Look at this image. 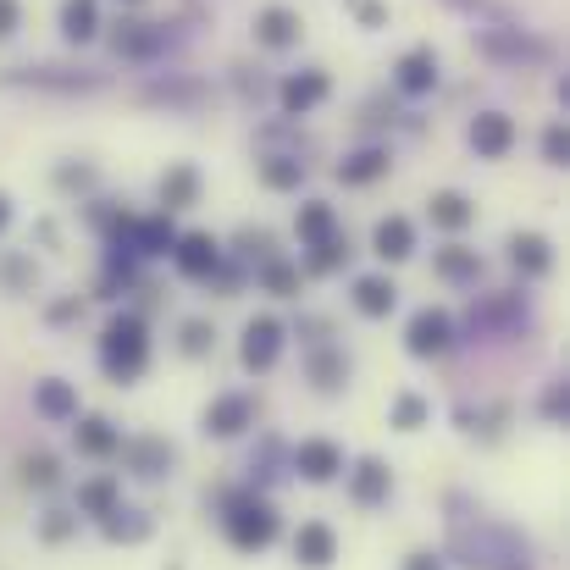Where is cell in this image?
<instances>
[{"mask_svg": "<svg viewBox=\"0 0 570 570\" xmlns=\"http://www.w3.org/2000/svg\"><path fill=\"white\" fill-rule=\"evenodd\" d=\"M410 250H416V227L404 222V216L377 222V255H382V261H404Z\"/></svg>", "mask_w": 570, "mask_h": 570, "instance_id": "12", "label": "cell"}, {"mask_svg": "<svg viewBox=\"0 0 570 570\" xmlns=\"http://www.w3.org/2000/svg\"><path fill=\"white\" fill-rule=\"evenodd\" d=\"M227 537L238 548H266L277 537V510L266 499H233L227 510Z\"/></svg>", "mask_w": 570, "mask_h": 570, "instance_id": "2", "label": "cell"}, {"mask_svg": "<svg viewBox=\"0 0 570 570\" xmlns=\"http://www.w3.org/2000/svg\"><path fill=\"white\" fill-rule=\"evenodd\" d=\"M471 200H465V194H432V222H438V227H449V233H454V227H465V222H471Z\"/></svg>", "mask_w": 570, "mask_h": 570, "instance_id": "22", "label": "cell"}, {"mask_svg": "<svg viewBox=\"0 0 570 570\" xmlns=\"http://www.w3.org/2000/svg\"><path fill=\"white\" fill-rule=\"evenodd\" d=\"M432 78H438V61H432V50H410V56L399 61V84L410 89V95L432 89Z\"/></svg>", "mask_w": 570, "mask_h": 570, "instance_id": "17", "label": "cell"}, {"mask_svg": "<svg viewBox=\"0 0 570 570\" xmlns=\"http://www.w3.org/2000/svg\"><path fill=\"white\" fill-rule=\"evenodd\" d=\"M12 28H17V6H12V0H0V39L12 34Z\"/></svg>", "mask_w": 570, "mask_h": 570, "instance_id": "40", "label": "cell"}, {"mask_svg": "<svg viewBox=\"0 0 570 570\" xmlns=\"http://www.w3.org/2000/svg\"><path fill=\"white\" fill-rule=\"evenodd\" d=\"M178 266H183V277H211L216 272V238L211 233L178 238Z\"/></svg>", "mask_w": 570, "mask_h": 570, "instance_id": "11", "label": "cell"}, {"mask_svg": "<svg viewBox=\"0 0 570 570\" xmlns=\"http://www.w3.org/2000/svg\"><path fill=\"white\" fill-rule=\"evenodd\" d=\"M128 6H139V0H128Z\"/></svg>", "mask_w": 570, "mask_h": 570, "instance_id": "42", "label": "cell"}, {"mask_svg": "<svg viewBox=\"0 0 570 570\" xmlns=\"http://www.w3.org/2000/svg\"><path fill=\"white\" fill-rule=\"evenodd\" d=\"M438 272L460 283V277H476V272H482V261H476V250H443V255H438Z\"/></svg>", "mask_w": 570, "mask_h": 570, "instance_id": "30", "label": "cell"}, {"mask_svg": "<svg viewBox=\"0 0 570 570\" xmlns=\"http://www.w3.org/2000/svg\"><path fill=\"white\" fill-rule=\"evenodd\" d=\"M404 570H443V559L438 554H410V559H404Z\"/></svg>", "mask_w": 570, "mask_h": 570, "instance_id": "38", "label": "cell"}, {"mask_svg": "<svg viewBox=\"0 0 570 570\" xmlns=\"http://www.w3.org/2000/svg\"><path fill=\"white\" fill-rule=\"evenodd\" d=\"M321 95H327V78H321V72H305V78H288L283 84V106L288 111H310Z\"/></svg>", "mask_w": 570, "mask_h": 570, "instance_id": "19", "label": "cell"}, {"mask_svg": "<svg viewBox=\"0 0 570 570\" xmlns=\"http://www.w3.org/2000/svg\"><path fill=\"white\" fill-rule=\"evenodd\" d=\"M543 155L554 161V167H565V155H570V139H565V128H548L543 133Z\"/></svg>", "mask_w": 570, "mask_h": 570, "instance_id": "36", "label": "cell"}, {"mask_svg": "<svg viewBox=\"0 0 570 570\" xmlns=\"http://www.w3.org/2000/svg\"><path fill=\"white\" fill-rule=\"evenodd\" d=\"M250 421H255V399H250V393H222V399L205 410V432H211V438H238Z\"/></svg>", "mask_w": 570, "mask_h": 570, "instance_id": "4", "label": "cell"}, {"mask_svg": "<svg viewBox=\"0 0 570 570\" xmlns=\"http://www.w3.org/2000/svg\"><path fill=\"white\" fill-rule=\"evenodd\" d=\"M427 416H432V410H427V399H416V393H404V399L393 404V427H399V432L427 427Z\"/></svg>", "mask_w": 570, "mask_h": 570, "instance_id": "28", "label": "cell"}, {"mask_svg": "<svg viewBox=\"0 0 570 570\" xmlns=\"http://www.w3.org/2000/svg\"><path fill=\"white\" fill-rule=\"evenodd\" d=\"M78 504H84L89 515H111V510H117V482H111V476H100V482H84Z\"/></svg>", "mask_w": 570, "mask_h": 570, "instance_id": "26", "label": "cell"}, {"mask_svg": "<svg viewBox=\"0 0 570 570\" xmlns=\"http://www.w3.org/2000/svg\"><path fill=\"white\" fill-rule=\"evenodd\" d=\"M310 250H316V255H310V272H333V266L349 255L344 244H338V238H321V244H310Z\"/></svg>", "mask_w": 570, "mask_h": 570, "instance_id": "33", "label": "cell"}, {"mask_svg": "<svg viewBox=\"0 0 570 570\" xmlns=\"http://www.w3.org/2000/svg\"><path fill=\"white\" fill-rule=\"evenodd\" d=\"M277 349H283V327H277L272 316H255L250 327H244V366H250V371H272Z\"/></svg>", "mask_w": 570, "mask_h": 570, "instance_id": "5", "label": "cell"}, {"mask_svg": "<svg viewBox=\"0 0 570 570\" xmlns=\"http://www.w3.org/2000/svg\"><path fill=\"white\" fill-rule=\"evenodd\" d=\"M294 471L305 476V482H333L338 471H344V449L327 438H305L294 449Z\"/></svg>", "mask_w": 570, "mask_h": 570, "instance_id": "3", "label": "cell"}, {"mask_svg": "<svg viewBox=\"0 0 570 570\" xmlns=\"http://www.w3.org/2000/svg\"><path fill=\"white\" fill-rule=\"evenodd\" d=\"M23 482H28V487H56V482H61L56 454H28V460H23Z\"/></svg>", "mask_w": 570, "mask_h": 570, "instance_id": "27", "label": "cell"}, {"mask_svg": "<svg viewBox=\"0 0 570 570\" xmlns=\"http://www.w3.org/2000/svg\"><path fill=\"white\" fill-rule=\"evenodd\" d=\"M344 360H338V355H316V360H310V377H316V388H338V382H344Z\"/></svg>", "mask_w": 570, "mask_h": 570, "instance_id": "32", "label": "cell"}, {"mask_svg": "<svg viewBox=\"0 0 570 570\" xmlns=\"http://www.w3.org/2000/svg\"><path fill=\"white\" fill-rule=\"evenodd\" d=\"M294 559L305 570H327L338 559V537H333V526H321V521H310V526H299V537H294Z\"/></svg>", "mask_w": 570, "mask_h": 570, "instance_id": "7", "label": "cell"}, {"mask_svg": "<svg viewBox=\"0 0 570 570\" xmlns=\"http://www.w3.org/2000/svg\"><path fill=\"white\" fill-rule=\"evenodd\" d=\"M106 537L111 543H144V537H150V521H144L139 510H122L117 504V510L106 515Z\"/></svg>", "mask_w": 570, "mask_h": 570, "instance_id": "20", "label": "cell"}, {"mask_svg": "<svg viewBox=\"0 0 570 570\" xmlns=\"http://www.w3.org/2000/svg\"><path fill=\"white\" fill-rule=\"evenodd\" d=\"M299 238H305V244H321V238H333V211H327L321 200H310L305 211H299Z\"/></svg>", "mask_w": 570, "mask_h": 570, "instance_id": "24", "label": "cell"}, {"mask_svg": "<svg viewBox=\"0 0 570 570\" xmlns=\"http://www.w3.org/2000/svg\"><path fill=\"white\" fill-rule=\"evenodd\" d=\"M34 410L45 421H72L78 416V393H72V382H61V377H45L34 388Z\"/></svg>", "mask_w": 570, "mask_h": 570, "instance_id": "9", "label": "cell"}, {"mask_svg": "<svg viewBox=\"0 0 570 570\" xmlns=\"http://www.w3.org/2000/svg\"><path fill=\"white\" fill-rule=\"evenodd\" d=\"M78 449H84V454H117V449H122V438L111 432V421L84 416V421H78Z\"/></svg>", "mask_w": 570, "mask_h": 570, "instance_id": "18", "label": "cell"}, {"mask_svg": "<svg viewBox=\"0 0 570 570\" xmlns=\"http://www.w3.org/2000/svg\"><path fill=\"white\" fill-rule=\"evenodd\" d=\"M144 355H150L144 321L139 316H117L106 327V338H100V360H106V371L117 382H128V377H139V371H144Z\"/></svg>", "mask_w": 570, "mask_h": 570, "instance_id": "1", "label": "cell"}, {"mask_svg": "<svg viewBox=\"0 0 570 570\" xmlns=\"http://www.w3.org/2000/svg\"><path fill=\"white\" fill-rule=\"evenodd\" d=\"M72 526H78V521H72L67 510H50V515H45V526H39V532H45V543H61V537H72Z\"/></svg>", "mask_w": 570, "mask_h": 570, "instance_id": "34", "label": "cell"}, {"mask_svg": "<svg viewBox=\"0 0 570 570\" xmlns=\"http://www.w3.org/2000/svg\"><path fill=\"white\" fill-rule=\"evenodd\" d=\"M471 144H476V155H504L515 144V122L504 111H482L471 122Z\"/></svg>", "mask_w": 570, "mask_h": 570, "instance_id": "8", "label": "cell"}, {"mask_svg": "<svg viewBox=\"0 0 570 570\" xmlns=\"http://www.w3.org/2000/svg\"><path fill=\"white\" fill-rule=\"evenodd\" d=\"M266 288H272V294H294L299 277L288 272V266H266Z\"/></svg>", "mask_w": 570, "mask_h": 570, "instance_id": "37", "label": "cell"}, {"mask_svg": "<svg viewBox=\"0 0 570 570\" xmlns=\"http://www.w3.org/2000/svg\"><path fill=\"white\" fill-rule=\"evenodd\" d=\"M543 410H548V421H559V416H565V388H554V393H548V399H543Z\"/></svg>", "mask_w": 570, "mask_h": 570, "instance_id": "39", "label": "cell"}, {"mask_svg": "<svg viewBox=\"0 0 570 570\" xmlns=\"http://www.w3.org/2000/svg\"><path fill=\"white\" fill-rule=\"evenodd\" d=\"M128 460H133V471H139V476H161L172 465V449L161 438H144V443H133V449H128Z\"/></svg>", "mask_w": 570, "mask_h": 570, "instance_id": "21", "label": "cell"}, {"mask_svg": "<svg viewBox=\"0 0 570 570\" xmlns=\"http://www.w3.org/2000/svg\"><path fill=\"white\" fill-rule=\"evenodd\" d=\"M404 349H410V355H443V349H449V316H443V310H421L416 321H410V333H404Z\"/></svg>", "mask_w": 570, "mask_h": 570, "instance_id": "6", "label": "cell"}, {"mask_svg": "<svg viewBox=\"0 0 570 570\" xmlns=\"http://www.w3.org/2000/svg\"><path fill=\"white\" fill-rule=\"evenodd\" d=\"M12 222V205H6V194H0V227Z\"/></svg>", "mask_w": 570, "mask_h": 570, "instance_id": "41", "label": "cell"}, {"mask_svg": "<svg viewBox=\"0 0 570 570\" xmlns=\"http://www.w3.org/2000/svg\"><path fill=\"white\" fill-rule=\"evenodd\" d=\"M510 255H515V266H521L526 277H543L548 266H554V255H548V238H537V233H515V238H510Z\"/></svg>", "mask_w": 570, "mask_h": 570, "instance_id": "14", "label": "cell"}, {"mask_svg": "<svg viewBox=\"0 0 570 570\" xmlns=\"http://www.w3.org/2000/svg\"><path fill=\"white\" fill-rule=\"evenodd\" d=\"M393 299H399V288H393L388 277H360V283H355V305H360V316H388Z\"/></svg>", "mask_w": 570, "mask_h": 570, "instance_id": "15", "label": "cell"}, {"mask_svg": "<svg viewBox=\"0 0 570 570\" xmlns=\"http://www.w3.org/2000/svg\"><path fill=\"white\" fill-rule=\"evenodd\" d=\"M255 39H261V45H272V50L294 45V39H299V17L283 12V6H272V12L255 17Z\"/></svg>", "mask_w": 570, "mask_h": 570, "instance_id": "13", "label": "cell"}, {"mask_svg": "<svg viewBox=\"0 0 570 570\" xmlns=\"http://www.w3.org/2000/svg\"><path fill=\"white\" fill-rule=\"evenodd\" d=\"M211 327H205V321H189V327H183V349H189V355H205V349H211Z\"/></svg>", "mask_w": 570, "mask_h": 570, "instance_id": "35", "label": "cell"}, {"mask_svg": "<svg viewBox=\"0 0 570 570\" xmlns=\"http://www.w3.org/2000/svg\"><path fill=\"white\" fill-rule=\"evenodd\" d=\"M261 178L272 183V189H299V178H305V167L299 161H266Z\"/></svg>", "mask_w": 570, "mask_h": 570, "instance_id": "31", "label": "cell"}, {"mask_svg": "<svg viewBox=\"0 0 570 570\" xmlns=\"http://www.w3.org/2000/svg\"><path fill=\"white\" fill-rule=\"evenodd\" d=\"M95 28H100L95 0H67V6H61V34H67V39L84 45V39H95Z\"/></svg>", "mask_w": 570, "mask_h": 570, "instance_id": "16", "label": "cell"}, {"mask_svg": "<svg viewBox=\"0 0 570 570\" xmlns=\"http://www.w3.org/2000/svg\"><path fill=\"white\" fill-rule=\"evenodd\" d=\"M133 238H139L144 255H167L172 250V227L167 222H139V227H133Z\"/></svg>", "mask_w": 570, "mask_h": 570, "instance_id": "29", "label": "cell"}, {"mask_svg": "<svg viewBox=\"0 0 570 570\" xmlns=\"http://www.w3.org/2000/svg\"><path fill=\"white\" fill-rule=\"evenodd\" d=\"M382 172H388V155H382V150H360L355 161L338 167V178H344V183H371V178H382Z\"/></svg>", "mask_w": 570, "mask_h": 570, "instance_id": "23", "label": "cell"}, {"mask_svg": "<svg viewBox=\"0 0 570 570\" xmlns=\"http://www.w3.org/2000/svg\"><path fill=\"white\" fill-rule=\"evenodd\" d=\"M194 189H200V178H194L189 167L167 172V178H161V200H167V211H178V205H189V200H194Z\"/></svg>", "mask_w": 570, "mask_h": 570, "instance_id": "25", "label": "cell"}, {"mask_svg": "<svg viewBox=\"0 0 570 570\" xmlns=\"http://www.w3.org/2000/svg\"><path fill=\"white\" fill-rule=\"evenodd\" d=\"M388 487H393V476H388L382 460H360L355 471H349V493H355V504H382L388 499Z\"/></svg>", "mask_w": 570, "mask_h": 570, "instance_id": "10", "label": "cell"}]
</instances>
